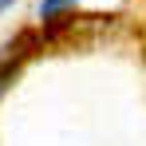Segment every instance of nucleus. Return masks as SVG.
I'll list each match as a JSON object with an SVG mask.
<instances>
[{"instance_id": "obj_1", "label": "nucleus", "mask_w": 146, "mask_h": 146, "mask_svg": "<svg viewBox=\"0 0 146 146\" xmlns=\"http://www.w3.org/2000/svg\"><path fill=\"white\" fill-rule=\"evenodd\" d=\"M24 59H28V51L20 48V44H8V48H4V55H0V95L12 87V79L20 75Z\"/></svg>"}, {"instance_id": "obj_2", "label": "nucleus", "mask_w": 146, "mask_h": 146, "mask_svg": "<svg viewBox=\"0 0 146 146\" xmlns=\"http://www.w3.org/2000/svg\"><path fill=\"white\" fill-rule=\"evenodd\" d=\"M75 0H40V12L44 16H51V12H63V8H71Z\"/></svg>"}, {"instance_id": "obj_3", "label": "nucleus", "mask_w": 146, "mask_h": 146, "mask_svg": "<svg viewBox=\"0 0 146 146\" xmlns=\"http://www.w3.org/2000/svg\"><path fill=\"white\" fill-rule=\"evenodd\" d=\"M8 4H12V0H0V12H4V8H8Z\"/></svg>"}]
</instances>
